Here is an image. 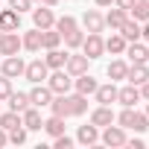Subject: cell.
Instances as JSON below:
<instances>
[{"label":"cell","instance_id":"6da1fadb","mask_svg":"<svg viewBox=\"0 0 149 149\" xmlns=\"http://www.w3.org/2000/svg\"><path fill=\"white\" fill-rule=\"evenodd\" d=\"M47 88L53 91V94H70V88H73V76L61 67V70H53L50 76H47Z\"/></svg>","mask_w":149,"mask_h":149},{"label":"cell","instance_id":"7a4b0ae2","mask_svg":"<svg viewBox=\"0 0 149 149\" xmlns=\"http://www.w3.org/2000/svg\"><path fill=\"white\" fill-rule=\"evenodd\" d=\"M82 53L94 61V58H100L102 53H105V38L100 35V32H88L85 35V41H82Z\"/></svg>","mask_w":149,"mask_h":149},{"label":"cell","instance_id":"3957f363","mask_svg":"<svg viewBox=\"0 0 149 149\" xmlns=\"http://www.w3.org/2000/svg\"><path fill=\"white\" fill-rule=\"evenodd\" d=\"M100 140H102L105 146L117 149V146H126V140H129V137H126V129H123V126H111V123H108V126L102 129Z\"/></svg>","mask_w":149,"mask_h":149},{"label":"cell","instance_id":"277c9868","mask_svg":"<svg viewBox=\"0 0 149 149\" xmlns=\"http://www.w3.org/2000/svg\"><path fill=\"white\" fill-rule=\"evenodd\" d=\"M47 76H50V67H47V61H44V58H35V61H29V64H26V70H24V79H29L32 85H38V82H47Z\"/></svg>","mask_w":149,"mask_h":149},{"label":"cell","instance_id":"5b68a950","mask_svg":"<svg viewBox=\"0 0 149 149\" xmlns=\"http://www.w3.org/2000/svg\"><path fill=\"white\" fill-rule=\"evenodd\" d=\"M32 24H35V29H50V26L56 24L53 9H50V6H44V3H38V6L32 9Z\"/></svg>","mask_w":149,"mask_h":149},{"label":"cell","instance_id":"8992f818","mask_svg":"<svg viewBox=\"0 0 149 149\" xmlns=\"http://www.w3.org/2000/svg\"><path fill=\"white\" fill-rule=\"evenodd\" d=\"M64 100H67V117H82L85 111H88V97L85 94H64Z\"/></svg>","mask_w":149,"mask_h":149},{"label":"cell","instance_id":"52a82bcc","mask_svg":"<svg viewBox=\"0 0 149 149\" xmlns=\"http://www.w3.org/2000/svg\"><path fill=\"white\" fill-rule=\"evenodd\" d=\"M21 123H24V129H26V132H41V129H44L41 111H38L35 105H29L26 111H21Z\"/></svg>","mask_w":149,"mask_h":149},{"label":"cell","instance_id":"ba28073f","mask_svg":"<svg viewBox=\"0 0 149 149\" xmlns=\"http://www.w3.org/2000/svg\"><path fill=\"white\" fill-rule=\"evenodd\" d=\"M24 70H26V64H24V58L21 56H6L3 58V76H9V79H18V76H24Z\"/></svg>","mask_w":149,"mask_h":149},{"label":"cell","instance_id":"9c48e42d","mask_svg":"<svg viewBox=\"0 0 149 149\" xmlns=\"http://www.w3.org/2000/svg\"><path fill=\"white\" fill-rule=\"evenodd\" d=\"M143 97H140V88L137 85H126V88H117V102H123V105H129V108H134L137 102H140Z\"/></svg>","mask_w":149,"mask_h":149},{"label":"cell","instance_id":"30bf717a","mask_svg":"<svg viewBox=\"0 0 149 149\" xmlns=\"http://www.w3.org/2000/svg\"><path fill=\"white\" fill-rule=\"evenodd\" d=\"M21 35L18 32H3V38H0V56H18L21 50Z\"/></svg>","mask_w":149,"mask_h":149},{"label":"cell","instance_id":"8fae6325","mask_svg":"<svg viewBox=\"0 0 149 149\" xmlns=\"http://www.w3.org/2000/svg\"><path fill=\"white\" fill-rule=\"evenodd\" d=\"M88 56L82 53V56H67V61H64V70L70 73V76H82V73H88Z\"/></svg>","mask_w":149,"mask_h":149},{"label":"cell","instance_id":"7c38bea8","mask_svg":"<svg viewBox=\"0 0 149 149\" xmlns=\"http://www.w3.org/2000/svg\"><path fill=\"white\" fill-rule=\"evenodd\" d=\"M97 79L91 76V73H82V76H73V91L76 94H85V97H91L94 91H97Z\"/></svg>","mask_w":149,"mask_h":149},{"label":"cell","instance_id":"4fadbf2b","mask_svg":"<svg viewBox=\"0 0 149 149\" xmlns=\"http://www.w3.org/2000/svg\"><path fill=\"white\" fill-rule=\"evenodd\" d=\"M82 26H85L88 32H102V29H105V18H102L97 9H88V12L82 15Z\"/></svg>","mask_w":149,"mask_h":149},{"label":"cell","instance_id":"5bb4252c","mask_svg":"<svg viewBox=\"0 0 149 149\" xmlns=\"http://www.w3.org/2000/svg\"><path fill=\"white\" fill-rule=\"evenodd\" d=\"M126 56L132 58V64L149 61V47H146V44H140V41H129V44H126Z\"/></svg>","mask_w":149,"mask_h":149},{"label":"cell","instance_id":"9a60e30c","mask_svg":"<svg viewBox=\"0 0 149 149\" xmlns=\"http://www.w3.org/2000/svg\"><path fill=\"white\" fill-rule=\"evenodd\" d=\"M50 100H53V91L47 88V85H35L32 91H29V102L35 105V108H44V105H50Z\"/></svg>","mask_w":149,"mask_h":149},{"label":"cell","instance_id":"2e32d148","mask_svg":"<svg viewBox=\"0 0 149 149\" xmlns=\"http://www.w3.org/2000/svg\"><path fill=\"white\" fill-rule=\"evenodd\" d=\"M21 26V15L9 6V9H0V29H6V32H18Z\"/></svg>","mask_w":149,"mask_h":149},{"label":"cell","instance_id":"e0dca14e","mask_svg":"<svg viewBox=\"0 0 149 149\" xmlns=\"http://www.w3.org/2000/svg\"><path fill=\"white\" fill-rule=\"evenodd\" d=\"M126 79H129L132 85H137V88H140V85L149 79V64H146V61H140V64H132V67H129V73H126Z\"/></svg>","mask_w":149,"mask_h":149},{"label":"cell","instance_id":"ac0fdd59","mask_svg":"<svg viewBox=\"0 0 149 149\" xmlns=\"http://www.w3.org/2000/svg\"><path fill=\"white\" fill-rule=\"evenodd\" d=\"M94 97H97L100 105H111V102H117V88H114V82H108V85H97Z\"/></svg>","mask_w":149,"mask_h":149},{"label":"cell","instance_id":"d6986e66","mask_svg":"<svg viewBox=\"0 0 149 149\" xmlns=\"http://www.w3.org/2000/svg\"><path fill=\"white\" fill-rule=\"evenodd\" d=\"M114 111H111V105H100V108H94V114H91V123L94 126H100V129H105L108 123H114Z\"/></svg>","mask_w":149,"mask_h":149},{"label":"cell","instance_id":"ffe728a7","mask_svg":"<svg viewBox=\"0 0 149 149\" xmlns=\"http://www.w3.org/2000/svg\"><path fill=\"white\" fill-rule=\"evenodd\" d=\"M76 140L82 143V146H94L97 140H100V126H79V132H76Z\"/></svg>","mask_w":149,"mask_h":149},{"label":"cell","instance_id":"44dd1931","mask_svg":"<svg viewBox=\"0 0 149 149\" xmlns=\"http://www.w3.org/2000/svg\"><path fill=\"white\" fill-rule=\"evenodd\" d=\"M126 41H140V24L134 21V18H126L123 24H120V29H117Z\"/></svg>","mask_w":149,"mask_h":149},{"label":"cell","instance_id":"7402d4cb","mask_svg":"<svg viewBox=\"0 0 149 149\" xmlns=\"http://www.w3.org/2000/svg\"><path fill=\"white\" fill-rule=\"evenodd\" d=\"M126 44H129V41H126L117 29H111V38H105V50H108L111 56H123V53H126Z\"/></svg>","mask_w":149,"mask_h":149},{"label":"cell","instance_id":"603a6c76","mask_svg":"<svg viewBox=\"0 0 149 149\" xmlns=\"http://www.w3.org/2000/svg\"><path fill=\"white\" fill-rule=\"evenodd\" d=\"M67 56H70V53H64V50L53 47V50H47L44 61H47V67H50V70H61V67H64V61H67Z\"/></svg>","mask_w":149,"mask_h":149},{"label":"cell","instance_id":"cb8c5ba5","mask_svg":"<svg viewBox=\"0 0 149 149\" xmlns=\"http://www.w3.org/2000/svg\"><path fill=\"white\" fill-rule=\"evenodd\" d=\"M21 44H24V50H29V53H38L44 44H41V29H29V32H24L21 35Z\"/></svg>","mask_w":149,"mask_h":149},{"label":"cell","instance_id":"d4e9b609","mask_svg":"<svg viewBox=\"0 0 149 149\" xmlns=\"http://www.w3.org/2000/svg\"><path fill=\"white\" fill-rule=\"evenodd\" d=\"M6 100H9V108H12V111H18V114H21V111H26V108L32 105V102H29V94H21V91H18V94L12 91Z\"/></svg>","mask_w":149,"mask_h":149},{"label":"cell","instance_id":"484cf974","mask_svg":"<svg viewBox=\"0 0 149 149\" xmlns=\"http://www.w3.org/2000/svg\"><path fill=\"white\" fill-rule=\"evenodd\" d=\"M108 76H111V82H120V79H126V73H129V64L123 61V58H114L111 64H108Z\"/></svg>","mask_w":149,"mask_h":149},{"label":"cell","instance_id":"4316f807","mask_svg":"<svg viewBox=\"0 0 149 149\" xmlns=\"http://www.w3.org/2000/svg\"><path fill=\"white\" fill-rule=\"evenodd\" d=\"M41 44H44V50H53V47H58V44H61V32H58L56 26H50V29H41Z\"/></svg>","mask_w":149,"mask_h":149},{"label":"cell","instance_id":"83f0119b","mask_svg":"<svg viewBox=\"0 0 149 149\" xmlns=\"http://www.w3.org/2000/svg\"><path fill=\"white\" fill-rule=\"evenodd\" d=\"M44 132L50 134V137H58V134H64V117H50V120H44Z\"/></svg>","mask_w":149,"mask_h":149},{"label":"cell","instance_id":"f1b7e54d","mask_svg":"<svg viewBox=\"0 0 149 149\" xmlns=\"http://www.w3.org/2000/svg\"><path fill=\"white\" fill-rule=\"evenodd\" d=\"M126 18H129V12L117 6V9H111V12L105 15V26H111V29H120V24H123Z\"/></svg>","mask_w":149,"mask_h":149},{"label":"cell","instance_id":"f546056e","mask_svg":"<svg viewBox=\"0 0 149 149\" xmlns=\"http://www.w3.org/2000/svg\"><path fill=\"white\" fill-rule=\"evenodd\" d=\"M129 18H134L137 24L149 21V3H140V0H134V6L129 9Z\"/></svg>","mask_w":149,"mask_h":149},{"label":"cell","instance_id":"4dcf8cb0","mask_svg":"<svg viewBox=\"0 0 149 149\" xmlns=\"http://www.w3.org/2000/svg\"><path fill=\"white\" fill-rule=\"evenodd\" d=\"M50 108H53V114H56V117H67V100H64V94H53Z\"/></svg>","mask_w":149,"mask_h":149},{"label":"cell","instance_id":"1f68e13d","mask_svg":"<svg viewBox=\"0 0 149 149\" xmlns=\"http://www.w3.org/2000/svg\"><path fill=\"white\" fill-rule=\"evenodd\" d=\"M61 41L70 47V50H76V47H82V41H85V32L76 26V29H73V32H67V35H61Z\"/></svg>","mask_w":149,"mask_h":149},{"label":"cell","instance_id":"d6a6232c","mask_svg":"<svg viewBox=\"0 0 149 149\" xmlns=\"http://www.w3.org/2000/svg\"><path fill=\"white\" fill-rule=\"evenodd\" d=\"M53 26H56L61 35H67V32H73V29H76V18H73V15H64V18H58Z\"/></svg>","mask_w":149,"mask_h":149},{"label":"cell","instance_id":"836d02e7","mask_svg":"<svg viewBox=\"0 0 149 149\" xmlns=\"http://www.w3.org/2000/svg\"><path fill=\"white\" fill-rule=\"evenodd\" d=\"M0 126H3V129H6V132H9V129H15V126H21V114H18V111H12V108H9V111H6V114H0Z\"/></svg>","mask_w":149,"mask_h":149},{"label":"cell","instance_id":"e575fe53","mask_svg":"<svg viewBox=\"0 0 149 149\" xmlns=\"http://www.w3.org/2000/svg\"><path fill=\"white\" fill-rule=\"evenodd\" d=\"M134 114H137L134 108H129V105H123V111H120V114H117L114 120H117V123H120L123 129H132V123H134Z\"/></svg>","mask_w":149,"mask_h":149},{"label":"cell","instance_id":"d590c367","mask_svg":"<svg viewBox=\"0 0 149 149\" xmlns=\"http://www.w3.org/2000/svg\"><path fill=\"white\" fill-rule=\"evenodd\" d=\"M9 143H15V146L26 143V129H24V123L15 126V129H9Z\"/></svg>","mask_w":149,"mask_h":149},{"label":"cell","instance_id":"8d00e7d4","mask_svg":"<svg viewBox=\"0 0 149 149\" xmlns=\"http://www.w3.org/2000/svg\"><path fill=\"white\" fill-rule=\"evenodd\" d=\"M132 129H134L137 134H140V132H146V129H149V117L137 111V114H134V123H132Z\"/></svg>","mask_w":149,"mask_h":149},{"label":"cell","instance_id":"74e56055","mask_svg":"<svg viewBox=\"0 0 149 149\" xmlns=\"http://www.w3.org/2000/svg\"><path fill=\"white\" fill-rule=\"evenodd\" d=\"M12 94V79L9 76H3V73H0V100H6Z\"/></svg>","mask_w":149,"mask_h":149},{"label":"cell","instance_id":"f35d334b","mask_svg":"<svg viewBox=\"0 0 149 149\" xmlns=\"http://www.w3.org/2000/svg\"><path fill=\"white\" fill-rule=\"evenodd\" d=\"M9 6H12L18 15H24L26 9H32V0H9Z\"/></svg>","mask_w":149,"mask_h":149},{"label":"cell","instance_id":"ab89813d","mask_svg":"<svg viewBox=\"0 0 149 149\" xmlns=\"http://www.w3.org/2000/svg\"><path fill=\"white\" fill-rule=\"evenodd\" d=\"M53 146H56V149H70V146H73V137L58 134V137H53Z\"/></svg>","mask_w":149,"mask_h":149},{"label":"cell","instance_id":"60d3db41","mask_svg":"<svg viewBox=\"0 0 149 149\" xmlns=\"http://www.w3.org/2000/svg\"><path fill=\"white\" fill-rule=\"evenodd\" d=\"M126 146H132V149H143L146 143H143V137H132V140H126Z\"/></svg>","mask_w":149,"mask_h":149},{"label":"cell","instance_id":"b9f144b4","mask_svg":"<svg viewBox=\"0 0 149 149\" xmlns=\"http://www.w3.org/2000/svg\"><path fill=\"white\" fill-rule=\"evenodd\" d=\"M6 143H9V132H6V129H3V126H0V149H3V146H6Z\"/></svg>","mask_w":149,"mask_h":149},{"label":"cell","instance_id":"7bdbcfd3","mask_svg":"<svg viewBox=\"0 0 149 149\" xmlns=\"http://www.w3.org/2000/svg\"><path fill=\"white\" fill-rule=\"evenodd\" d=\"M114 3H117V6H120V9H126V12H129V9H132V6H134V0H114Z\"/></svg>","mask_w":149,"mask_h":149},{"label":"cell","instance_id":"ee69618b","mask_svg":"<svg viewBox=\"0 0 149 149\" xmlns=\"http://www.w3.org/2000/svg\"><path fill=\"white\" fill-rule=\"evenodd\" d=\"M140 38L149 41V21H143V26H140Z\"/></svg>","mask_w":149,"mask_h":149},{"label":"cell","instance_id":"f6af8a7d","mask_svg":"<svg viewBox=\"0 0 149 149\" xmlns=\"http://www.w3.org/2000/svg\"><path fill=\"white\" fill-rule=\"evenodd\" d=\"M140 97H143V100H149V79L140 85Z\"/></svg>","mask_w":149,"mask_h":149},{"label":"cell","instance_id":"bcb514c9","mask_svg":"<svg viewBox=\"0 0 149 149\" xmlns=\"http://www.w3.org/2000/svg\"><path fill=\"white\" fill-rule=\"evenodd\" d=\"M94 3H97V6H111L114 0H94Z\"/></svg>","mask_w":149,"mask_h":149},{"label":"cell","instance_id":"7dc6e473","mask_svg":"<svg viewBox=\"0 0 149 149\" xmlns=\"http://www.w3.org/2000/svg\"><path fill=\"white\" fill-rule=\"evenodd\" d=\"M41 3H44V6H56V3H58V0H41Z\"/></svg>","mask_w":149,"mask_h":149},{"label":"cell","instance_id":"c3c4849f","mask_svg":"<svg viewBox=\"0 0 149 149\" xmlns=\"http://www.w3.org/2000/svg\"><path fill=\"white\" fill-rule=\"evenodd\" d=\"M143 114H146V117H149V100H146V111H143Z\"/></svg>","mask_w":149,"mask_h":149},{"label":"cell","instance_id":"681fc988","mask_svg":"<svg viewBox=\"0 0 149 149\" xmlns=\"http://www.w3.org/2000/svg\"><path fill=\"white\" fill-rule=\"evenodd\" d=\"M3 32H6V29H0V38H3Z\"/></svg>","mask_w":149,"mask_h":149},{"label":"cell","instance_id":"f907efd6","mask_svg":"<svg viewBox=\"0 0 149 149\" xmlns=\"http://www.w3.org/2000/svg\"><path fill=\"white\" fill-rule=\"evenodd\" d=\"M32 3H41V0H32Z\"/></svg>","mask_w":149,"mask_h":149},{"label":"cell","instance_id":"816d5d0a","mask_svg":"<svg viewBox=\"0 0 149 149\" xmlns=\"http://www.w3.org/2000/svg\"><path fill=\"white\" fill-rule=\"evenodd\" d=\"M140 3H149V0H140Z\"/></svg>","mask_w":149,"mask_h":149},{"label":"cell","instance_id":"f5cc1de1","mask_svg":"<svg viewBox=\"0 0 149 149\" xmlns=\"http://www.w3.org/2000/svg\"><path fill=\"white\" fill-rule=\"evenodd\" d=\"M0 102H3V100H0Z\"/></svg>","mask_w":149,"mask_h":149},{"label":"cell","instance_id":"db71d44e","mask_svg":"<svg viewBox=\"0 0 149 149\" xmlns=\"http://www.w3.org/2000/svg\"><path fill=\"white\" fill-rule=\"evenodd\" d=\"M146 47H149V44H146Z\"/></svg>","mask_w":149,"mask_h":149}]
</instances>
